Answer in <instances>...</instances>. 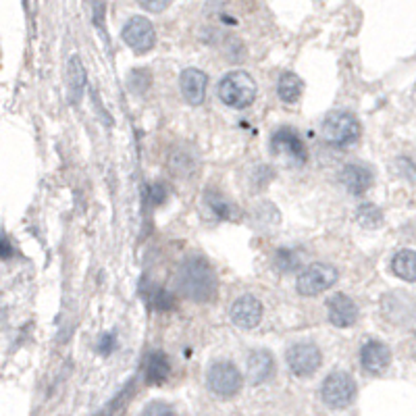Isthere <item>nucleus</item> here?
I'll use <instances>...</instances> for the list:
<instances>
[{
  "mask_svg": "<svg viewBox=\"0 0 416 416\" xmlns=\"http://www.w3.org/2000/svg\"><path fill=\"white\" fill-rule=\"evenodd\" d=\"M179 290L192 302H213L219 294V279L210 263L202 256H190L177 273Z\"/></svg>",
  "mask_w": 416,
  "mask_h": 416,
  "instance_id": "1",
  "label": "nucleus"
},
{
  "mask_svg": "<svg viewBox=\"0 0 416 416\" xmlns=\"http://www.w3.org/2000/svg\"><path fill=\"white\" fill-rule=\"evenodd\" d=\"M217 94L223 104L231 108H248L256 98V81L250 73L238 69L227 73L217 88Z\"/></svg>",
  "mask_w": 416,
  "mask_h": 416,
  "instance_id": "2",
  "label": "nucleus"
},
{
  "mask_svg": "<svg viewBox=\"0 0 416 416\" xmlns=\"http://www.w3.org/2000/svg\"><path fill=\"white\" fill-rule=\"evenodd\" d=\"M323 135L327 144L335 148H346V146H352L360 138V123L352 113L335 110L325 119Z\"/></svg>",
  "mask_w": 416,
  "mask_h": 416,
  "instance_id": "3",
  "label": "nucleus"
},
{
  "mask_svg": "<svg viewBox=\"0 0 416 416\" xmlns=\"http://www.w3.org/2000/svg\"><path fill=\"white\" fill-rule=\"evenodd\" d=\"M321 398L329 408L342 410L348 408L354 398H356V381L350 373L346 371H335L331 373L321 388Z\"/></svg>",
  "mask_w": 416,
  "mask_h": 416,
  "instance_id": "4",
  "label": "nucleus"
},
{
  "mask_svg": "<svg viewBox=\"0 0 416 416\" xmlns=\"http://www.w3.org/2000/svg\"><path fill=\"white\" fill-rule=\"evenodd\" d=\"M335 281H338V269L327 263H317V265L306 267L298 275L296 290L304 298H315V296L331 290L335 285Z\"/></svg>",
  "mask_w": 416,
  "mask_h": 416,
  "instance_id": "5",
  "label": "nucleus"
},
{
  "mask_svg": "<svg viewBox=\"0 0 416 416\" xmlns=\"http://www.w3.org/2000/svg\"><path fill=\"white\" fill-rule=\"evenodd\" d=\"M206 383H208V390L215 396H219V398H233L235 394H240L244 379H242V373L238 371L235 365H231L227 360H221V363H215L208 369Z\"/></svg>",
  "mask_w": 416,
  "mask_h": 416,
  "instance_id": "6",
  "label": "nucleus"
},
{
  "mask_svg": "<svg viewBox=\"0 0 416 416\" xmlns=\"http://www.w3.org/2000/svg\"><path fill=\"white\" fill-rule=\"evenodd\" d=\"M288 367L296 377H310L319 371L321 363H323V354L319 350V346L310 344V342H298L294 344L288 354H285Z\"/></svg>",
  "mask_w": 416,
  "mask_h": 416,
  "instance_id": "7",
  "label": "nucleus"
},
{
  "mask_svg": "<svg viewBox=\"0 0 416 416\" xmlns=\"http://www.w3.org/2000/svg\"><path fill=\"white\" fill-rule=\"evenodd\" d=\"M121 38L123 42L138 54H144L148 50H152L154 42H156V33H154V25L148 17H131L123 29H121Z\"/></svg>",
  "mask_w": 416,
  "mask_h": 416,
  "instance_id": "8",
  "label": "nucleus"
},
{
  "mask_svg": "<svg viewBox=\"0 0 416 416\" xmlns=\"http://www.w3.org/2000/svg\"><path fill=\"white\" fill-rule=\"evenodd\" d=\"M271 150L275 154H288L290 158H294L300 165H304L308 160L306 144L302 142V138L298 135V131L294 127H279L271 135Z\"/></svg>",
  "mask_w": 416,
  "mask_h": 416,
  "instance_id": "9",
  "label": "nucleus"
},
{
  "mask_svg": "<svg viewBox=\"0 0 416 416\" xmlns=\"http://www.w3.org/2000/svg\"><path fill=\"white\" fill-rule=\"evenodd\" d=\"M206 85H208V75L200 69H185L179 75V88L181 96L188 104L198 106L206 98Z\"/></svg>",
  "mask_w": 416,
  "mask_h": 416,
  "instance_id": "10",
  "label": "nucleus"
},
{
  "mask_svg": "<svg viewBox=\"0 0 416 416\" xmlns=\"http://www.w3.org/2000/svg\"><path fill=\"white\" fill-rule=\"evenodd\" d=\"M327 313H329V321L331 325L346 329L352 327L358 321V306L356 302L346 296V294H335L327 300Z\"/></svg>",
  "mask_w": 416,
  "mask_h": 416,
  "instance_id": "11",
  "label": "nucleus"
},
{
  "mask_svg": "<svg viewBox=\"0 0 416 416\" xmlns=\"http://www.w3.org/2000/svg\"><path fill=\"white\" fill-rule=\"evenodd\" d=\"M263 319V304L254 296H242L231 306V321L242 329H254L258 327Z\"/></svg>",
  "mask_w": 416,
  "mask_h": 416,
  "instance_id": "12",
  "label": "nucleus"
},
{
  "mask_svg": "<svg viewBox=\"0 0 416 416\" xmlns=\"http://www.w3.org/2000/svg\"><path fill=\"white\" fill-rule=\"evenodd\" d=\"M360 363H363V367H365L369 373L379 375V373H383V371L390 367V363H392V352H390V348H388L385 344L373 340V342H367V344L363 346V350H360Z\"/></svg>",
  "mask_w": 416,
  "mask_h": 416,
  "instance_id": "13",
  "label": "nucleus"
},
{
  "mask_svg": "<svg viewBox=\"0 0 416 416\" xmlns=\"http://www.w3.org/2000/svg\"><path fill=\"white\" fill-rule=\"evenodd\" d=\"M275 373V360L273 354L267 350H256L248 358V379L252 385L265 383Z\"/></svg>",
  "mask_w": 416,
  "mask_h": 416,
  "instance_id": "14",
  "label": "nucleus"
},
{
  "mask_svg": "<svg viewBox=\"0 0 416 416\" xmlns=\"http://www.w3.org/2000/svg\"><path fill=\"white\" fill-rule=\"evenodd\" d=\"M340 179L346 185V190L356 196L365 194L373 185V173L363 165H346Z\"/></svg>",
  "mask_w": 416,
  "mask_h": 416,
  "instance_id": "15",
  "label": "nucleus"
},
{
  "mask_svg": "<svg viewBox=\"0 0 416 416\" xmlns=\"http://www.w3.org/2000/svg\"><path fill=\"white\" fill-rule=\"evenodd\" d=\"M169 373H171L169 358L160 350L150 352L148 358H146V383L148 385H163L169 379Z\"/></svg>",
  "mask_w": 416,
  "mask_h": 416,
  "instance_id": "16",
  "label": "nucleus"
},
{
  "mask_svg": "<svg viewBox=\"0 0 416 416\" xmlns=\"http://www.w3.org/2000/svg\"><path fill=\"white\" fill-rule=\"evenodd\" d=\"M67 85H69L71 102L77 104L83 96V88H85V71H83L79 56H71V60L67 65Z\"/></svg>",
  "mask_w": 416,
  "mask_h": 416,
  "instance_id": "17",
  "label": "nucleus"
},
{
  "mask_svg": "<svg viewBox=\"0 0 416 416\" xmlns=\"http://www.w3.org/2000/svg\"><path fill=\"white\" fill-rule=\"evenodd\" d=\"M392 271L408 281V283H415L416 279V254L413 250H400L396 252V256L392 258Z\"/></svg>",
  "mask_w": 416,
  "mask_h": 416,
  "instance_id": "18",
  "label": "nucleus"
},
{
  "mask_svg": "<svg viewBox=\"0 0 416 416\" xmlns=\"http://www.w3.org/2000/svg\"><path fill=\"white\" fill-rule=\"evenodd\" d=\"M302 90H304V83H302V79H300L296 73L288 71V73H283V75L279 77L277 94H279V98H281L283 102H288V104L296 102V100L302 96Z\"/></svg>",
  "mask_w": 416,
  "mask_h": 416,
  "instance_id": "19",
  "label": "nucleus"
},
{
  "mask_svg": "<svg viewBox=\"0 0 416 416\" xmlns=\"http://www.w3.org/2000/svg\"><path fill=\"white\" fill-rule=\"evenodd\" d=\"M206 204L210 206V210H213L215 217H219V219H233V215L238 213V208H235L227 198H223V196L217 194V192H208V194H206Z\"/></svg>",
  "mask_w": 416,
  "mask_h": 416,
  "instance_id": "20",
  "label": "nucleus"
},
{
  "mask_svg": "<svg viewBox=\"0 0 416 416\" xmlns=\"http://www.w3.org/2000/svg\"><path fill=\"white\" fill-rule=\"evenodd\" d=\"M358 221L365 227H377V225H381V210L373 204H365L358 208Z\"/></svg>",
  "mask_w": 416,
  "mask_h": 416,
  "instance_id": "21",
  "label": "nucleus"
},
{
  "mask_svg": "<svg viewBox=\"0 0 416 416\" xmlns=\"http://www.w3.org/2000/svg\"><path fill=\"white\" fill-rule=\"evenodd\" d=\"M150 304H152V308H156V310H171V308L175 306V300H173V296H171L167 290L154 288V294L150 296Z\"/></svg>",
  "mask_w": 416,
  "mask_h": 416,
  "instance_id": "22",
  "label": "nucleus"
},
{
  "mask_svg": "<svg viewBox=\"0 0 416 416\" xmlns=\"http://www.w3.org/2000/svg\"><path fill=\"white\" fill-rule=\"evenodd\" d=\"M148 83H150L148 71H133V73L129 75V90H131L133 94H142V92L148 88Z\"/></svg>",
  "mask_w": 416,
  "mask_h": 416,
  "instance_id": "23",
  "label": "nucleus"
},
{
  "mask_svg": "<svg viewBox=\"0 0 416 416\" xmlns=\"http://www.w3.org/2000/svg\"><path fill=\"white\" fill-rule=\"evenodd\" d=\"M275 263H277V267H279V269H283V271H292V269L298 265V256H296L292 250H285V248H281V250L277 252V258H275Z\"/></svg>",
  "mask_w": 416,
  "mask_h": 416,
  "instance_id": "24",
  "label": "nucleus"
},
{
  "mask_svg": "<svg viewBox=\"0 0 416 416\" xmlns=\"http://www.w3.org/2000/svg\"><path fill=\"white\" fill-rule=\"evenodd\" d=\"M142 416H177V415H175V410H173L169 404H165V402H150V404L144 408Z\"/></svg>",
  "mask_w": 416,
  "mask_h": 416,
  "instance_id": "25",
  "label": "nucleus"
},
{
  "mask_svg": "<svg viewBox=\"0 0 416 416\" xmlns=\"http://www.w3.org/2000/svg\"><path fill=\"white\" fill-rule=\"evenodd\" d=\"M148 200L152 202V204H163L165 200H167V188H165V183H152L150 188H148Z\"/></svg>",
  "mask_w": 416,
  "mask_h": 416,
  "instance_id": "26",
  "label": "nucleus"
},
{
  "mask_svg": "<svg viewBox=\"0 0 416 416\" xmlns=\"http://www.w3.org/2000/svg\"><path fill=\"white\" fill-rule=\"evenodd\" d=\"M115 346H117V338H115V333H113V331H108V333H102V335H100V340H98V352H100V354L108 356V354L115 350Z\"/></svg>",
  "mask_w": 416,
  "mask_h": 416,
  "instance_id": "27",
  "label": "nucleus"
},
{
  "mask_svg": "<svg viewBox=\"0 0 416 416\" xmlns=\"http://www.w3.org/2000/svg\"><path fill=\"white\" fill-rule=\"evenodd\" d=\"M146 10H152V13H158V10H165L169 6V2H140Z\"/></svg>",
  "mask_w": 416,
  "mask_h": 416,
  "instance_id": "28",
  "label": "nucleus"
}]
</instances>
